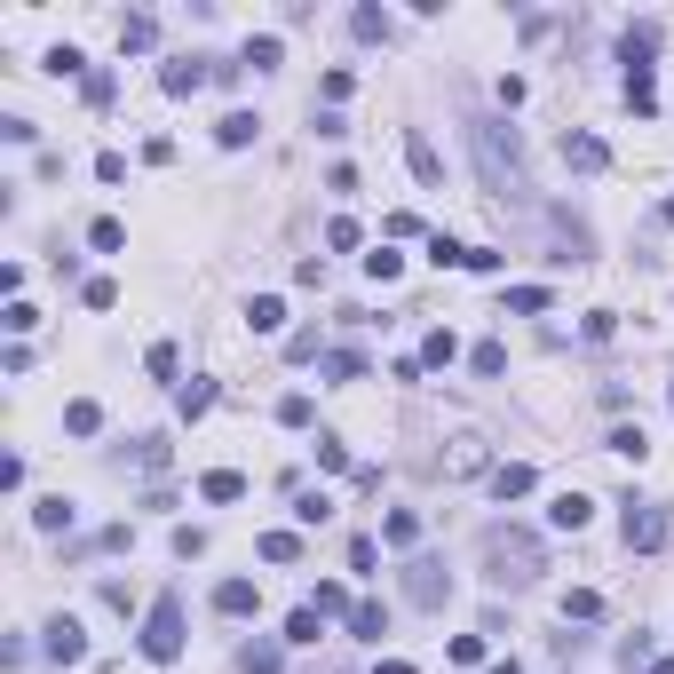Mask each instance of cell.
<instances>
[{"label":"cell","instance_id":"cell-1","mask_svg":"<svg viewBox=\"0 0 674 674\" xmlns=\"http://www.w3.org/2000/svg\"><path fill=\"white\" fill-rule=\"evenodd\" d=\"M468 151H476V167H484L492 199H524V191H532V183H524V151H516V127H500V119H468Z\"/></svg>","mask_w":674,"mask_h":674},{"label":"cell","instance_id":"cell-2","mask_svg":"<svg viewBox=\"0 0 674 674\" xmlns=\"http://www.w3.org/2000/svg\"><path fill=\"white\" fill-rule=\"evenodd\" d=\"M484 563H492V587H532L540 579V548L524 532H484Z\"/></svg>","mask_w":674,"mask_h":674},{"label":"cell","instance_id":"cell-3","mask_svg":"<svg viewBox=\"0 0 674 674\" xmlns=\"http://www.w3.org/2000/svg\"><path fill=\"white\" fill-rule=\"evenodd\" d=\"M135 643H143L151 667H175V659H183V595H159V603L143 611V635H135Z\"/></svg>","mask_w":674,"mask_h":674},{"label":"cell","instance_id":"cell-4","mask_svg":"<svg viewBox=\"0 0 674 674\" xmlns=\"http://www.w3.org/2000/svg\"><path fill=\"white\" fill-rule=\"evenodd\" d=\"M667 508H651V500H627V516H619V540H627V556H659L667 548Z\"/></svg>","mask_w":674,"mask_h":674},{"label":"cell","instance_id":"cell-5","mask_svg":"<svg viewBox=\"0 0 674 674\" xmlns=\"http://www.w3.org/2000/svg\"><path fill=\"white\" fill-rule=\"evenodd\" d=\"M563 167L603 175V167H611V143H603V135H587V127H563Z\"/></svg>","mask_w":674,"mask_h":674},{"label":"cell","instance_id":"cell-6","mask_svg":"<svg viewBox=\"0 0 674 674\" xmlns=\"http://www.w3.org/2000/svg\"><path fill=\"white\" fill-rule=\"evenodd\" d=\"M405 595L421 603V611H437L452 595V579H445V563H405Z\"/></svg>","mask_w":674,"mask_h":674},{"label":"cell","instance_id":"cell-7","mask_svg":"<svg viewBox=\"0 0 674 674\" xmlns=\"http://www.w3.org/2000/svg\"><path fill=\"white\" fill-rule=\"evenodd\" d=\"M48 659H56V667H80V659H88L80 619H48Z\"/></svg>","mask_w":674,"mask_h":674},{"label":"cell","instance_id":"cell-8","mask_svg":"<svg viewBox=\"0 0 674 674\" xmlns=\"http://www.w3.org/2000/svg\"><path fill=\"white\" fill-rule=\"evenodd\" d=\"M215 611H223V619H254V611H262V587H254V579H223V587H215Z\"/></svg>","mask_w":674,"mask_h":674},{"label":"cell","instance_id":"cell-9","mask_svg":"<svg viewBox=\"0 0 674 674\" xmlns=\"http://www.w3.org/2000/svg\"><path fill=\"white\" fill-rule=\"evenodd\" d=\"M405 167H413L421 183H445V159H437V143H429L421 127H405Z\"/></svg>","mask_w":674,"mask_h":674},{"label":"cell","instance_id":"cell-10","mask_svg":"<svg viewBox=\"0 0 674 674\" xmlns=\"http://www.w3.org/2000/svg\"><path fill=\"white\" fill-rule=\"evenodd\" d=\"M199 500H215V508L246 500V476H238V468H207V476H199Z\"/></svg>","mask_w":674,"mask_h":674},{"label":"cell","instance_id":"cell-11","mask_svg":"<svg viewBox=\"0 0 674 674\" xmlns=\"http://www.w3.org/2000/svg\"><path fill=\"white\" fill-rule=\"evenodd\" d=\"M587 516H595V500H587V492H556V508H548V524H556V532H587Z\"/></svg>","mask_w":674,"mask_h":674},{"label":"cell","instance_id":"cell-12","mask_svg":"<svg viewBox=\"0 0 674 674\" xmlns=\"http://www.w3.org/2000/svg\"><path fill=\"white\" fill-rule=\"evenodd\" d=\"M119 48H127V56L159 48V16H143V8H135V16H119Z\"/></svg>","mask_w":674,"mask_h":674},{"label":"cell","instance_id":"cell-13","mask_svg":"<svg viewBox=\"0 0 674 674\" xmlns=\"http://www.w3.org/2000/svg\"><path fill=\"white\" fill-rule=\"evenodd\" d=\"M207 80H215V72H207V64H191V56H183V64H167V72H159V88H167V96H199V88H207Z\"/></svg>","mask_w":674,"mask_h":674},{"label":"cell","instance_id":"cell-14","mask_svg":"<svg viewBox=\"0 0 674 674\" xmlns=\"http://www.w3.org/2000/svg\"><path fill=\"white\" fill-rule=\"evenodd\" d=\"M532 484H540V476H532L524 460H500V468H492V500H524Z\"/></svg>","mask_w":674,"mask_h":674},{"label":"cell","instance_id":"cell-15","mask_svg":"<svg viewBox=\"0 0 674 674\" xmlns=\"http://www.w3.org/2000/svg\"><path fill=\"white\" fill-rule=\"evenodd\" d=\"M32 524H40V532H72V524H80V508H72L64 492H48V500H32Z\"/></svg>","mask_w":674,"mask_h":674},{"label":"cell","instance_id":"cell-16","mask_svg":"<svg viewBox=\"0 0 674 674\" xmlns=\"http://www.w3.org/2000/svg\"><path fill=\"white\" fill-rule=\"evenodd\" d=\"M627 104H635V119L659 112V80H651V64H627Z\"/></svg>","mask_w":674,"mask_h":674},{"label":"cell","instance_id":"cell-17","mask_svg":"<svg viewBox=\"0 0 674 674\" xmlns=\"http://www.w3.org/2000/svg\"><path fill=\"white\" fill-rule=\"evenodd\" d=\"M413 540H421V516L413 508H389L381 516V548H413Z\"/></svg>","mask_w":674,"mask_h":674},{"label":"cell","instance_id":"cell-18","mask_svg":"<svg viewBox=\"0 0 674 674\" xmlns=\"http://www.w3.org/2000/svg\"><path fill=\"white\" fill-rule=\"evenodd\" d=\"M254 135H262V119H254V112H223V127H215V143H223V151H246Z\"/></svg>","mask_w":674,"mask_h":674},{"label":"cell","instance_id":"cell-19","mask_svg":"<svg viewBox=\"0 0 674 674\" xmlns=\"http://www.w3.org/2000/svg\"><path fill=\"white\" fill-rule=\"evenodd\" d=\"M246 326H254V334H278V326H286V302H278V294H254V302H246Z\"/></svg>","mask_w":674,"mask_h":674},{"label":"cell","instance_id":"cell-20","mask_svg":"<svg viewBox=\"0 0 674 674\" xmlns=\"http://www.w3.org/2000/svg\"><path fill=\"white\" fill-rule=\"evenodd\" d=\"M64 429H72V437H96V429H104V405H96V397H72V405H64Z\"/></svg>","mask_w":674,"mask_h":674},{"label":"cell","instance_id":"cell-21","mask_svg":"<svg viewBox=\"0 0 674 674\" xmlns=\"http://www.w3.org/2000/svg\"><path fill=\"white\" fill-rule=\"evenodd\" d=\"M349 635H357V643H381V635H389V611H381V603H357V611H349Z\"/></svg>","mask_w":674,"mask_h":674},{"label":"cell","instance_id":"cell-22","mask_svg":"<svg viewBox=\"0 0 674 674\" xmlns=\"http://www.w3.org/2000/svg\"><path fill=\"white\" fill-rule=\"evenodd\" d=\"M207 405H215V381H183V389H175V413H183V421H199Z\"/></svg>","mask_w":674,"mask_h":674},{"label":"cell","instance_id":"cell-23","mask_svg":"<svg viewBox=\"0 0 674 674\" xmlns=\"http://www.w3.org/2000/svg\"><path fill=\"white\" fill-rule=\"evenodd\" d=\"M310 611H318V619H349V611H357V603H349V595H341L334 579H318V595H310Z\"/></svg>","mask_w":674,"mask_h":674},{"label":"cell","instance_id":"cell-24","mask_svg":"<svg viewBox=\"0 0 674 674\" xmlns=\"http://www.w3.org/2000/svg\"><path fill=\"white\" fill-rule=\"evenodd\" d=\"M278 56H286V40H278V32H262V40H246V64H254V72H278Z\"/></svg>","mask_w":674,"mask_h":674},{"label":"cell","instance_id":"cell-25","mask_svg":"<svg viewBox=\"0 0 674 674\" xmlns=\"http://www.w3.org/2000/svg\"><path fill=\"white\" fill-rule=\"evenodd\" d=\"M48 72H56V80H88V56L64 40V48H48Z\"/></svg>","mask_w":674,"mask_h":674},{"label":"cell","instance_id":"cell-26","mask_svg":"<svg viewBox=\"0 0 674 674\" xmlns=\"http://www.w3.org/2000/svg\"><path fill=\"white\" fill-rule=\"evenodd\" d=\"M548 302H556V294H548V286H508V310H516V318H540V310H548Z\"/></svg>","mask_w":674,"mask_h":674},{"label":"cell","instance_id":"cell-27","mask_svg":"<svg viewBox=\"0 0 674 674\" xmlns=\"http://www.w3.org/2000/svg\"><path fill=\"white\" fill-rule=\"evenodd\" d=\"M563 619H579V627L603 619V595H595V587H571V595H563Z\"/></svg>","mask_w":674,"mask_h":674},{"label":"cell","instance_id":"cell-28","mask_svg":"<svg viewBox=\"0 0 674 674\" xmlns=\"http://www.w3.org/2000/svg\"><path fill=\"white\" fill-rule=\"evenodd\" d=\"M429 262H437V270H468V246H460V238H445V230H437V238H429Z\"/></svg>","mask_w":674,"mask_h":674},{"label":"cell","instance_id":"cell-29","mask_svg":"<svg viewBox=\"0 0 674 674\" xmlns=\"http://www.w3.org/2000/svg\"><path fill=\"white\" fill-rule=\"evenodd\" d=\"M238 667H246V674H278L286 659H278V643H246V651H238Z\"/></svg>","mask_w":674,"mask_h":674},{"label":"cell","instance_id":"cell-30","mask_svg":"<svg viewBox=\"0 0 674 674\" xmlns=\"http://www.w3.org/2000/svg\"><path fill=\"white\" fill-rule=\"evenodd\" d=\"M603 452H619V460H643V452H651V437H643V429H611V437H603Z\"/></svg>","mask_w":674,"mask_h":674},{"label":"cell","instance_id":"cell-31","mask_svg":"<svg viewBox=\"0 0 674 674\" xmlns=\"http://www.w3.org/2000/svg\"><path fill=\"white\" fill-rule=\"evenodd\" d=\"M452 357H460V341H452L445 326H437V334L421 341V373H429V365H452Z\"/></svg>","mask_w":674,"mask_h":674},{"label":"cell","instance_id":"cell-32","mask_svg":"<svg viewBox=\"0 0 674 674\" xmlns=\"http://www.w3.org/2000/svg\"><path fill=\"white\" fill-rule=\"evenodd\" d=\"M318 373H326V381H357V373H365V357H357V349H334Z\"/></svg>","mask_w":674,"mask_h":674},{"label":"cell","instance_id":"cell-33","mask_svg":"<svg viewBox=\"0 0 674 674\" xmlns=\"http://www.w3.org/2000/svg\"><path fill=\"white\" fill-rule=\"evenodd\" d=\"M294 556H302L294 532H262V563H294Z\"/></svg>","mask_w":674,"mask_h":674},{"label":"cell","instance_id":"cell-34","mask_svg":"<svg viewBox=\"0 0 674 674\" xmlns=\"http://www.w3.org/2000/svg\"><path fill=\"white\" fill-rule=\"evenodd\" d=\"M88 246H96V254H119V246H127V230H119L112 215H96V230H88Z\"/></svg>","mask_w":674,"mask_h":674},{"label":"cell","instance_id":"cell-35","mask_svg":"<svg viewBox=\"0 0 674 674\" xmlns=\"http://www.w3.org/2000/svg\"><path fill=\"white\" fill-rule=\"evenodd\" d=\"M349 32H357V40H389V16H381V8H357Z\"/></svg>","mask_w":674,"mask_h":674},{"label":"cell","instance_id":"cell-36","mask_svg":"<svg viewBox=\"0 0 674 674\" xmlns=\"http://www.w3.org/2000/svg\"><path fill=\"white\" fill-rule=\"evenodd\" d=\"M397 270H405V254H389V246H373V254H365V278H381V286H389Z\"/></svg>","mask_w":674,"mask_h":674},{"label":"cell","instance_id":"cell-37","mask_svg":"<svg viewBox=\"0 0 674 674\" xmlns=\"http://www.w3.org/2000/svg\"><path fill=\"white\" fill-rule=\"evenodd\" d=\"M143 365H151L159 381H175V373H183V357H175V341H151V357H143Z\"/></svg>","mask_w":674,"mask_h":674},{"label":"cell","instance_id":"cell-38","mask_svg":"<svg viewBox=\"0 0 674 674\" xmlns=\"http://www.w3.org/2000/svg\"><path fill=\"white\" fill-rule=\"evenodd\" d=\"M294 516H302V524H326L334 500H326V492H294Z\"/></svg>","mask_w":674,"mask_h":674},{"label":"cell","instance_id":"cell-39","mask_svg":"<svg viewBox=\"0 0 674 674\" xmlns=\"http://www.w3.org/2000/svg\"><path fill=\"white\" fill-rule=\"evenodd\" d=\"M318 627H326V619H318V611H310V603H302V611H294V619H286V643H318Z\"/></svg>","mask_w":674,"mask_h":674},{"label":"cell","instance_id":"cell-40","mask_svg":"<svg viewBox=\"0 0 674 674\" xmlns=\"http://www.w3.org/2000/svg\"><path fill=\"white\" fill-rule=\"evenodd\" d=\"M357 238H365V230L349 223V215H334V223H326V246H334V254H357Z\"/></svg>","mask_w":674,"mask_h":674},{"label":"cell","instance_id":"cell-41","mask_svg":"<svg viewBox=\"0 0 674 674\" xmlns=\"http://www.w3.org/2000/svg\"><path fill=\"white\" fill-rule=\"evenodd\" d=\"M80 302H88V310H112V302H119V278H88Z\"/></svg>","mask_w":674,"mask_h":674},{"label":"cell","instance_id":"cell-42","mask_svg":"<svg viewBox=\"0 0 674 674\" xmlns=\"http://www.w3.org/2000/svg\"><path fill=\"white\" fill-rule=\"evenodd\" d=\"M0 326H8V334H32V326H40V310H32V302H8V310H0Z\"/></svg>","mask_w":674,"mask_h":674},{"label":"cell","instance_id":"cell-43","mask_svg":"<svg viewBox=\"0 0 674 674\" xmlns=\"http://www.w3.org/2000/svg\"><path fill=\"white\" fill-rule=\"evenodd\" d=\"M468 365H476V373H500V365H508V349H500V341H476V349H468Z\"/></svg>","mask_w":674,"mask_h":674},{"label":"cell","instance_id":"cell-44","mask_svg":"<svg viewBox=\"0 0 674 674\" xmlns=\"http://www.w3.org/2000/svg\"><path fill=\"white\" fill-rule=\"evenodd\" d=\"M278 421H286V429H310V397H302V389H294V397H278Z\"/></svg>","mask_w":674,"mask_h":674},{"label":"cell","instance_id":"cell-45","mask_svg":"<svg viewBox=\"0 0 674 674\" xmlns=\"http://www.w3.org/2000/svg\"><path fill=\"white\" fill-rule=\"evenodd\" d=\"M452 667H484V635H452Z\"/></svg>","mask_w":674,"mask_h":674},{"label":"cell","instance_id":"cell-46","mask_svg":"<svg viewBox=\"0 0 674 674\" xmlns=\"http://www.w3.org/2000/svg\"><path fill=\"white\" fill-rule=\"evenodd\" d=\"M318 468H326V476H341V468H349V445H341V437H318Z\"/></svg>","mask_w":674,"mask_h":674},{"label":"cell","instance_id":"cell-47","mask_svg":"<svg viewBox=\"0 0 674 674\" xmlns=\"http://www.w3.org/2000/svg\"><path fill=\"white\" fill-rule=\"evenodd\" d=\"M349 88H357L349 72H326V80H318V96H326V112H334V104H349Z\"/></svg>","mask_w":674,"mask_h":674},{"label":"cell","instance_id":"cell-48","mask_svg":"<svg viewBox=\"0 0 674 674\" xmlns=\"http://www.w3.org/2000/svg\"><path fill=\"white\" fill-rule=\"evenodd\" d=\"M175 556H183V563L207 556V532H199V524H183V532H175Z\"/></svg>","mask_w":674,"mask_h":674},{"label":"cell","instance_id":"cell-49","mask_svg":"<svg viewBox=\"0 0 674 674\" xmlns=\"http://www.w3.org/2000/svg\"><path fill=\"white\" fill-rule=\"evenodd\" d=\"M135 460L143 468H167V437H135Z\"/></svg>","mask_w":674,"mask_h":674},{"label":"cell","instance_id":"cell-50","mask_svg":"<svg viewBox=\"0 0 674 674\" xmlns=\"http://www.w3.org/2000/svg\"><path fill=\"white\" fill-rule=\"evenodd\" d=\"M381 674H413V659H381Z\"/></svg>","mask_w":674,"mask_h":674},{"label":"cell","instance_id":"cell-51","mask_svg":"<svg viewBox=\"0 0 674 674\" xmlns=\"http://www.w3.org/2000/svg\"><path fill=\"white\" fill-rule=\"evenodd\" d=\"M484 674H524V667H516V659H500V667H484Z\"/></svg>","mask_w":674,"mask_h":674},{"label":"cell","instance_id":"cell-52","mask_svg":"<svg viewBox=\"0 0 674 674\" xmlns=\"http://www.w3.org/2000/svg\"><path fill=\"white\" fill-rule=\"evenodd\" d=\"M651 674H674V651H667V659H651Z\"/></svg>","mask_w":674,"mask_h":674},{"label":"cell","instance_id":"cell-53","mask_svg":"<svg viewBox=\"0 0 674 674\" xmlns=\"http://www.w3.org/2000/svg\"><path fill=\"white\" fill-rule=\"evenodd\" d=\"M667 405H674V389H667Z\"/></svg>","mask_w":674,"mask_h":674}]
</instances>
